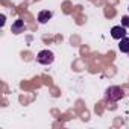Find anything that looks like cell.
Wrapping results in <instances>:
<instances>
[{
  "label": "cell",
  "instance_id": "obj_1",
  "mask_svg": "<svg viewBox=\"0 0 129 129\" xmlns=\"http://www.w3.org/2000/svg\"><path fill=\"white\" fill-rule=\"evenodd\" d=\"M53 61H55V55L50 50H41L37 55V62L41 64V66H50Z\"/></svg>",
  "mask_w": 129,
  "mask_h": 129
},
{
  "label": "cell",
  "instance_id": "obj_2",
  "mask_svg": "<svg viewBox=\"0 0 129 129\" xmlns=\"http://www.w3.org/2000/svg\"><path fill=\"white\" fill-rule=\"evenodd\" d=\"M123 96H124V91L120 87H109L106 90V99L109 102H117V100L123 99Z\"/></svg>",
  "mask_w": 129,
  "mask_h": 129
},
{
  "label": "cell",
  "instance_id": "obj_3",
  "mask_svg": "<svg viewBox=\"0 0 129 129\" xmlns=\"http://www.w3.org/2000/svg\"><path fill=\"white\" fill-rule=\"evenodd\" d=\"M111 37L114 38V40H121V38H124L126 37V27L124 26H114L112 29H111Z\"/></svg>",
  "mask_w": 129,
  "mask_h": 129
},
{
  "label": "cell",
  "instance_id": "obj_4",
  "mask_svg": "<svg viewBox=\"0 0 129 129\" xmlns=\"http://www.w3.org/2000/svg\"><path fill=\"white\" fill-rule=\"evenodd\" d=\"M24 29H26V26H24V21H23V20H17V21L12 24V32H14L15 35L24 32Z\"/></svg>",
  "mask_w": 129,
  "mask_h": 129
},
{
  "label": "cell",
  "instance_id": "obj_5",
  "mask_svg": "<svg viewBox=\"0 0 129 129\" xmlns=\"http://www.w3.org/2000/svg\"><path fill=\"white\" fill-rule=\"evenodd\" d=\"M50 18H52V12H50V11H47V9H46V11H41V12L38 14V21H40L41 24L47 23Z\"/></svg>",
  "mask_w": 129,
  "mask_h": 129
},
{
  "label": "cell",
  "instance_id": "obj_6",
  "mask_svg": "<svg viewBox=\"0 0 129 129\" xmlns=\"http://www.w3.org/2000/svg\"><path fill=\"white\" fill-rule=\"evenodd\" d=\"M118 49H120V52H123V53H129V37H124V38L120 40Z\"/></svg>",
  "mask_w": 129,
  "mask_h": 129
},
{
  "label": "cell",
  "instance_id": "obj_7",
  "mask_svg": "<svg viewBox=\"0 0 129 129\" xmlns=\"http://www.w3.org/2000/svg\"><path fill=\"white\" fill-rule=\"evenodd\" d=\"M121 26L129 27V15H124V17L121 18Z\"/></svg>",
  "mask_w": 129,
  "mask_h": 129
},
{
  "label": "cell",
  "instance_id": "obj_8",
  "mask_svg": "<svg viewBox=\"0 0 129 129\" xmlns=\"http://www.w3.org/2000/svg\"><path fill=\"white\" fill-rule=\"evenodd\" d=\"M127 9H129V8H127Z\"/></svg>",
  "mask_w": 129,
  "mask_h": 129
},
{
  "label": "cell",
  "instance_id": "obj_9",
  "mask_svg": "<svg viewBox=\"0 0 129 129\" xmlns=\"http://www.w3.org/2000/svg\"><path fill=\"white\" fill-rule=\"evenodd\" d=\"M127 55H129V53H127Z\"/></svg>",
  "mask_w": 129,
  "mask_h": 129
}]
</instances>
